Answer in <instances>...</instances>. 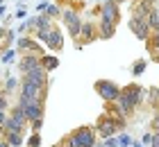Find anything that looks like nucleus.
I'll return each instance as SVG.
<instances>
[{
	"label": "nucleus",
	"mask_w": 159,
	"mask_h": 147,
	"mask_svg": "<svg viewBox=\"0 0 159 147\" xmlns=\"http://www.w3.org/2000/svg\"><path fill=\"white\" fill-rule=\"evenodd\" d=\"M39 145H41V136L39 134H32L27 138V147H39Z\"/></svg>",
	"instance_id": "nucleus-25"
},
{
	"label": "nucleus",
	"mask_w": 159,
	"mask_h": 147,
	"mask_svg": "<svg viewBox=\"0 0 159 147\" xmlns=\"http://www.w3.org/2000/svg\"><path fill=\"white\" fill-rule=\"evenodd\" d=\"M114 2H116V5H120V2H127V0H114Z\"/></svg>",
	"instance_id": "nucleus-39"
},
{
	"label": "nucleus",
	"mask_w": 159,
	"mask_h": 147,
	"mask_svg": "<svg viewBox=\"0 0 159 147\" xmlns=\"http://www.w3.org/2000/svg\"><path fill=\"white\" fill-rule=\"evenodd\" d=\"M129 147H143V145H141L139 141H132V145H129Z\"/></svg>",
	"instance_id": "nucleus-38"
},
{
	"label": "nucleus",
	"mask_w": 159,
	"mask_h": 147,
	"mask_svg": "<svg viewBox=\"0 0 159 147\" xmlns=\"http://www.w3.org/2000/svg\"><path fill=\"white\" fill-rule=\"evenodd\" d=\"M46 45H48L50 50H55V52H57V50H61V48H64V39H61V32H59L57 27H52V29H50V36H48Z\"/></svg>",
	"instance_id": "nucleus-14"
},
{
	"label": "nucleus",
	"mask_w": 159,
	"mask_h": 147,
	"mask_svg": "<svg viewBox=\"0 0 159 147\" xmlns=\"http://www.w3.org/2000/svg\"><path fill=\"white\" fill-rule=\"evenodd\" d=\"M18 50H23L25 54H41V45L34 39H30V36H20V39L16 41Z\"/></svg>",
	"instance_id": "nucleus-13"
},
{
	"label": "nucleus",
	"mask_w": 159,
	"mask_h": 147,
	"mask_svg": "<svg viewBox=\"0 0 159 147\" xmlns=\"http://www.w3.org/2000/svg\"><path fill=\"white\" fill-rule=\"evenodd\" d=\"M23 82H30L34 86H39V88H46L48 84V72L43 70V66L37 70H32V72H27V75H23Z\"/></svg>",
	"instance_id": "nucleus-11"
},
{
	"label": "nucleus",
	"mask_w": 159,
	"mask_h": 147,
	"mask_svg": "<svg viewBox=\"0 0 159 147\" xmlns=\"http://www.w3.org/2000/svg\"><path fill=\"white\" fill-rule=\"evenodd\" d=\"M150 147H159V131L152 134V141H150Z\"/></svg>",
	"instance_id": "nucleus-31"
},
{
	"label": "nucleus",
	"mask_w": 159,
	"mask_h": 147,
	"mask_svg": "<svg viewBox=\"0 0 159 147\" xmlns=\"http://www.w3.org/2000/svg\"><path fill=\"white\" fill-rule=\"evenodd\" d=\"M141 97H143V88L139 84H127V86L120 88V95H118V100L114 102V104H116V109L127 118L136 106L141 104Z\"/></svg>",
	"instance_id": "nucleus-2"
},
{
	"label": "nucleus",
	"mask_w": 159,
	"mask_h": 147,
	"mask_svg": "<svg viewBox=\"0 0 159 147\" xmlns=\"http://www.w3.org/2000/svg\"><path fill=\"white\" fill-rule=\"evenodd\" d=\"M98 147H105V145H98Z\"/></svg>",
	"instance_id": "nucleus-41"
},
{
	"label": "nucleus",
	"mask_w": 159,
	"mask_h": 147,
	"mask_svg": "<svg viewBox=\"0 0 159 147\" xmlns=\"http://www.w3.org/2000/svg\"><path fill=\"white\" fill-rule=\"evenodd\" d=\"M96 129H98V134L102 136V138H109V136H116V122H114V118L109 113H105V115H100L98 118V122H96Z\"/></svg>",
	"instance_id": "nucleus-7"
},
{
	"label": "nucleus",
	"mask_w": 159,
	"mask_h": 147,
	"mask_svg": "<svg viewBox=\"0 0 159 147\" xmlns=\"http://www.w3.org/2000/svg\"><path fill=\"white\" fill-rule=\"evenodd\" d=\"M30 127H32L34 134H39V129L43 127V118H39V120H32V122H30Z\"/></svg>",
	"instance_id": "nucleus-27"
},
{
	"label": "nucleus",
	"mask_w": 159,
	"mask_h": 147,
	"mask_svg": "<svg viewBox=\"0 0 159 147\" xmlns=\"http://www.w3.org/2000/svg\"><path fill=\"white\" fill-rule=\"evenodd\" d=\"M129 29H132L134 36H136V39H141V41H148L150 39V27H148V20L146 18L132 16V18H129Z\"/></svg>",
	"instance_id": "nucleus-9"
},
{
	"label": "nucleus",
	"mask_w": 159,
	"mask_h": 147,
	"mask_svg": "<svg viewBox=\"0 0 159 147\" xmlns=\"http://www.w3.org/2000/svg\"><path fill=\"white\" fill-rule=\"evenodd\" d=\"M0 7H2V2H0Z\"/></svg>",
	"instance_id": "nucleus-42"
},
{
	"label": "nucleus",
	"mask_w": 159,
	"mask_h": 147,
	"mask_svg": "<svg viewBox=\"0 0 159 147\" xmlns=\"http://www.w3.org/2000/svg\"><path fill=\"white\" fill-rule=\"evenodd\" d=\"M150 141H152V134H146L143 141H141V145H150Z\"/></svg>",
	"instance_id": "nucleus-34"
},
{
	"label": "nucleus",
	"mask_w": 159,
	"mask_h": 147,
	"mask_svg": "<svg viewBox=\"0 0 159 147\" xmlns=\"http://www.w3.org/2000/svg\"><path fill=\"white\" fill-rule=\"evenodd\" d=\"M146 20H148V27L152 29V32H157L159 29V7H152V11L148 14Z\"/></svg>",
	"instance_id": "nucleus-19"
},
{
	"label": "nucleus",
	"mask_w": 159,
	"mask_h": 147,
	"mask_svg": "<svg viewBox=\"0 0 159 147\" xmlns=\"http://www.w3.org/2000/svg\"><path fill=\"white\" fill-rule=\"evenodd\" d=\"M18 104H20V109H23L27 122L43 118V102H18Z\"/></svg>",
	"instance_id": "nucleus-10"
},
{
	"label": "nucleus",
	"mask_w": 159,
	"mask_h": 147,
	"mask_svg": "<svg viewBox=\"0 0 159 147\" xmlns=\"http://www.w3.org/2000/svg\"><path fill=\"white\" fill-rule=\"evenodd\" d=\"M148 50L152 52V61L159 63V29H157V32H152V36L148 39Z\"/></svg>",
	"instance_id": "nucleus-16"
},
{
	"label": "nucleus",
	"mask_w": 159,
	"mask_h": 147,
	"mask_svg": "<svg viewBox=\"0 0 159 147\" xmlns=\"http://www.w3.org/2000/svg\"><path fill=\"white\" fill-rule=\"evenodd\" d=\"M25 16H27V11L23 9V7H20V9L16 11V18H25Z\"/></svg>",
	"instance_id": "nucleus-35"
},
{
	"label": "nucleus",
	"mask_w": 159,
	"mask_h": 147,
	"mask_svg": "<svg viewBox=\"0 0 159 147\" xmlns=\"http://www.w3.org/2000/svg\"><path fill=\"white\" fill-rule=\"evenodd\" d=\"M55 147H66V145H64V143H61V145H55Z\"/></svg>",
	"instance_id": "nucleus-40"
},
{
	"label": "nucleus",
	"mask_w": 159,
	"mask_h": 147,
	"mask_svg": "<svg viewBox=\"0 0 159 147\" xmlns=\"http://www.w3.org/2000/svg\"><path fill=\"white\" fill-rule=\"evenodd\" d=\"M5 120H7V113L0 109V131H2V127H5Z\"/></svg>",
	"instance_id": "nucleus-33"
},
{
	"label": "nucleus",
	"mask_w": 159,
	"mask_h": 147,
	"mask_svg": "<svg viewBox=\"0 0 159 147\" xmlns=\"http://www.w3.org/2000/svg\"><path fill=\"white\" fill-rule=\"evenodd\" d=\"M93 88H96V93L102 97V102H107V104H111V102L118 100L120 95V86L109 82V79H98L96 84H93Z\"/></svg>",
	"instance_id": "nucleus-4"
},
{
	"label": "nucleus",
	"mask_w": 159,
	"mask_h": 147,
	"mask_svg": "<svg viewBox=\"0 0 159 147\" xmlns=\"http://www.w3.org/2000/svg\"><path fill=\"white\" fill-rule=\"evenodd\" d=\"M61 18H64V23H66V27H68V34L73 36V39H80V29H82L80 14L73 11V9H66V11H61Z\"/></svg>",
	"instance_id": "nucleus-6"
},
{
	"label": "nucleus",
	"mask_w": 159,
	"mask_h": 147,
	"mask_svg": "<svg viewBox=\"0 0 159 147\" xmlns=\"http://www.w3.org/2000/svg\"><path fill=\"white\" fill-rule=\"evenodd\" d=\"M25 113H23V109H20V104H16L9 111V115H7V120H5V127H2V134H23L25 131Z\"/></svg>",
	"instance_id": "nucleus-3"
},
{
	"label": "nucleus",
	"mask_w": 159,
	"mask_h": 147,
	"mask_svg": "<svg viewBox=\"0 0 159 147\" xmlns=\"http://www.w3.org/2000/svg\"><path fill=\"white\" fill-rule=\"evenodd\" d=\"M11 59H14V50H11V48L5 50V52L0 54V61H2V63H11Z\"/></svg>",
	"instance_id": "nucleus-24"
},
{
	"label": "nucleus",
	"mask_w": 159,
	"mask_h": 147,
	"mask_svg": "<svg viewBox=\"0 0 159 147\" xmlns=\"http://www.w3.org/2000/svg\"><path fill=\"white\" fill-rule=\"evenodd\" d=\"M41 66H43L46 72H52L57 66H59V59H57L55 54H46V57H41Z\"/></svg>",
	"instance_id": "nucleus-17"
},
{
	"label": "nucleus",
	"mask_w": 159,
	"mask_h": 147,
	"mask_svg": "<svg viewBox=\"0 0 159 147\" xmlns=\"http://www.w3.org/2000/svg\"><path fill=\"white\" fill-rule=\"evenodd\" d=\"M59 14H61V9L57 5H48V9H46V16L48 18H55V16H59Z\"/></svg>",
	"instance_id": "nucleus-23"
},
{
	"label": "nucleus",
	"mask_w": 159,
	"mask_h": 147,
	"mask_svg": "<svg viewBox=\"0 0 159 147\" xmlns=\"http://www.w3.org/2000/svg\"><path fill=\"white\" fill-rule=\"evenodd\" d=\"M7 32H9V29H5V27H0V41H2V39H7Z\"/></svg>",
	"instance_id": "nucleus-36"
},
{
	"label": "nucleus",
	"mask_w": 159,
	"mask_h": 147,
	"mask_svg": "<svg viewBox=\"0 0 159 147\" xmlns=\"http://www.w3.org/2000/svg\"><path fill=\"white\" fill-rule=\"evenodd\" d=\"M105 147H118V138H116V136L105 138Z\"/></svg>",
	"instance_id": "nucleus-29"
},
{
	"label": "nucleus",
	"mask_w": 159,
	"mask_h": 147,
	"mask_svg": "<svg viewBox=\"0 0 159 147\" xmlns=\"http://www.w3.org/2000/svg\"><path fill=\"white\" fill-rule=\"evenodd\" d=\"M7 95H9V93H7L5 88L0 86V109H2V111H7V106H9V100H7Z\"/></svg>",
	"instance_id": "nucleus-22"
},
{
	"label": "nucleus",
	"mask_w": 159,
	"mask_h": 147,
	"mask_svg": "<svg viewBox=\"0 0 159 147\" xmlns=\"http://www.w3.org/2000/svg\"><path fill=\"white\" fill-rule=\"evenodd\" d=\"M73 136H75L80 147H93L96 145V129L93 127H80V129L73 131Z\"/></svg>",
	"instance_id": "nucleus-8"
},
{
	"label": "nucleus",
	"mask_w": 159,
	"mask_h": 147,
	"mask_svg": "<svg viewBox=\"0 0 159 147\" xmlns=\"http://www.w3.org/2000/svg\"><path fill=\"white\" fill-rule=\"evenodd\" d=\"M48 5H50V2H46V0H41V2L37 5V9H39L41 14H46V9H48Z\"/></svg>",
	"instance_id": "nucleus-32"
},
{
	"label": "nucleus",
	"mask_w": 159,
	"mask_h": 147,
	"mask_svg": "<svg viewBox=\"0 0 159 147\" xmlns=\"http://www.w3.org/2000/svg\"><path fill=\"white\" fill-rule=\"evenodd\" d=\"M34 29H52V18H48L46 14L34 18Z\"/></svg>",
	"instance_id": "nucleus-18"
},
{
	"label": "nucleus",
	"mask_w": 159,
	"mask_h": 147,
	"mask_svg": "<svg viewBox=\"0 0 159 147\" xmlns=\"http://www.w3.org/2000/svg\"><path fill=\"white\" fill-rule=\"evenodd\" d=\"M41 57H43V54H25L23 61L18 63V70L23 72V75H27V72L41 68Z\"/></svg>",
	"instance_id": "nucleus-12"
},
{
	"label": "nucleus",
	"mask_w": 159,
	"mask_h": 147,
	"mask_svg": "<svg viewBox=\"0 0 159 147\" xmlns=\"http://www.w3.org/2000/svg\"><path fill=\"white\" fill-rule=\"evenodd\" d=\"M2 88H5L7 93H9V91H14V88H16V79H14V77H9V79L5 82V86H2Z\"/></svg>",
	"instance_id": "nucleus-28"
},
{
	"label": "nucleus",
	"mask_w": 159,
	"mask_h": 147,
	"mask_svg": "<svg viewBox=\"0 0 159 147\" xmlns=\"http://www.w3.org/2000/svg\"><path fill=\"white\" fill-rule=\"evenodd\" d=\"M46 100V88H39L30 82H20V100L18 102H43Z\"/></svg>",
	"instance_id": "nucleus-5"
},
{
	"label": "nucleus",
	"mask_w": 159,
	"mask_h": 147,
	"mask_svg": "<svg viewBox=\"0 0 159 147\" xmlns=\"http://www.w3.org/2000/svg\"><path fill=\"white\" fill-rule=\"evenodd\" d=\"M2 138L11 147H20V145H23V136H20V134H2Z\"/></svg>",
	"instance_id": "nucleus-20"
},
{
	"label": "nucleus",
	"mask_w": 159,
	"mask_h": 147,
	"mask_svg": "<svg viewBox=\"0 0 159 147\" xmlns=\"http://www.w3.org/2000/svg\"><path fill=\"white\" fill-rule=\"evenodd\" d=\"M118 145H123V147H129V145H132V138H129L127 134H120V136H118Z\"/></svg>",
	"instance_id": "nucleus-26"
},
{
	"label": "nucleus",
	"mask_w": 159,
	"mask_h": 147,
	"mask_svg": "<svg viewBox=\"0 0 159 147\" xmlns=\"http://www.w3.org/2000/svg\"><path fill=\"white\" fill-rule=\"evenodd\" d=\"M152 127L159 131V104H155V115H152Z\"/></svg>",
	"instance_id": "nucleus-30"
},
{
	"label": "nucleus",
	"mask_w": 159,
	"mask_h": 147,
	"mask_svg": "<svg viewBox=\"0 0 159 147\" xmlns=\"http://www.w3.org/2000/svg\"><path fill=\"white\" fill-rule=\"evenodd\" d=\"M0 147H11V145H9V143H7V141H5V138H0Z\"/></svg>",
	"instance_id": "nucleus-37"
},
{
	"label": "nucleus",
	"mask_w": 159,
	"mask_h": 147,
	"mask_svg": "<svg viewBox=\"0 0 159 147\" xmlns=\"http://www.w3.org/2000/svg\"><path fill=\"white\" fill-rule=\"evenodd\" d=\"M98 34V27L93 23H82V29H80V41H93Z\"/></svg>",
	"instance_id": "nucleus-15"
},
{
	"label": "nucleus",
	"mask_w": 159,
	"mask_h": 147,
	"mask_svg": "<svg viewBox=\"0 0 159 147\" xmlns=\"http://www.w3.org/2000/svg\"><path fill=\"white\" fill-rule=\"evenodd\" d=\"M118 18H120V11H118V5L114 0H107V2L100 7V23H98V36L102 39H111L116 34V25H118Z\"/></svg>",
	"instance_id": "nucleus-1"
},
{
	"label": "nucleus",
	"mask_w": 159,
	"mask_h": 147,
	"mask_svg": "<svg viewBox=\"0 0 159 147\" xmlns=\"http://www.w3.org/2000/svg\"><path fill=\"white\" fill-rule=\"evenodd\" d=\"M143 72H146V61L141 59V61H136V63L132 66V75L139 77V75H143Z\"/></svg>",
	"instance_id": "nucleus-21"
}]
</instances>
